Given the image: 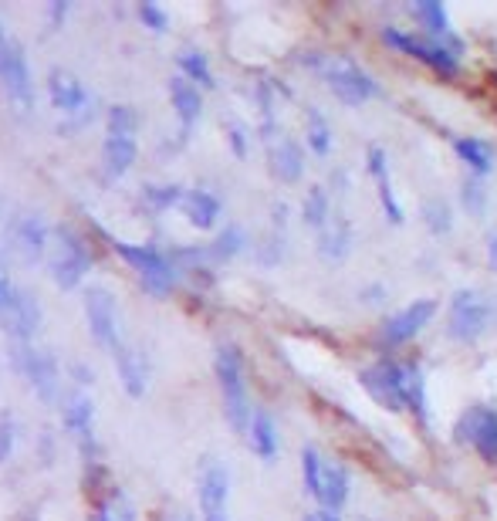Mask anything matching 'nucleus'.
Segmentation results:
<instances>
[{"label":"nucleus","mask_w":497,"mask_h":521,"mask_svg":"<svg viewBox=\"0 0 497 521\" xmlns=\"http://www.w3.org/2000/svg\"><path fill=\"white\" fill-rule=\"evenodd\" d=\"M355 521H372L369 515H359V518H355Z\"/></svg>","instance_id":"47"},{"label":"nucleus","mask_w":497,"mask_h":521,"mask_svg":"<svg viewBox=\"0 0 497 521\" xmlns=\"http://www.w3.org/2000/svg\"><path fill=\"white\" fill-rule=\"evenodd\" d=\"M0 220H4V200H0Z\"/></svg>","instance_id":"48"},{"label":"nucleus","mask_w":497,"mask_h":521,"mask_svg":"<svg viewBox=\"0 0 497 521\" xmlns=\"http://www.w3.org/2000/svg\"><path fill=\"white\" fill-rule=\"evenodd\" d=\"M305 143L315 156L332 153V126H328V119L315 109V105L305 109Z\"/></svg>","instance_id":"30"},{"label":"nucleus","mask_w":497,"mask_h":521,"mask_svg":"<svg viewBox=\"0 0 497 521\" xmlns=\"http://www.w3.org/2000/svg\"><path fill=\"white\" fill-rule=\"evenodd\" d=\"M0 92L14 105V112L31 116L34 112V78L28 55H24L21 41L11 38V31L0 21Z\"/></svg>","instance_id":"4"},{"label":"nucleus","mask_w":497,"mask_h":521,"mask_svg":"<svg viewBox=\"0 0 497 521\" xmlns=\"http://www.w3.org/2000/svg\"><path fill=\"white\" fill-rule=\"evenodd\" d=\"M213 373H217L220 393H224V417L230 423L234 434H244L251 430L254 410H251V393H247V379H244V359L237 346H220L217 359H213Z\"/></svg>","instance_id":"2"},{"label":"nucleus","mask_w":497,"mask_h":521,"mask_svg":"<svg viewBox=\"0 0 497 521\" xmlns=\"http://www.w3.org/2000/svg\"><path fill=\"white\" fill-rule=\"evenodd\" d=\"M21 295H24V288H17L11 275L4 271V264H0V325L7 322V315L14 312L17 302H21Z\"/></svg>","instance_id":"37"},{"label":"nucleus","mask_w":497,"mask_h":521,"mask_svg":"<svg viewBox=\"0 0 497 521\" xmlns=\"http://www.w3.org/2000/svg\"><path fill=\"white\" fill-rule=\"evenodd\" d=\"M454 153H457V160L467 166L470 176H487L494 170V149H491V143H484V139H477V136H457Z\"/></svg>","instance_id":"25"},{"label":"nucleus","mask_w":497,"mask_h":521,"mask_svg":"<svg viewBox=\"0 0 497 521\" xmlns=\"http://www.w3.org/2000/svg\"><path fill=\"white\" fill-rule=\"evenodd\" d=\"M410 14L426 28V38L464 51V44H460V38L454 34V24H450V11L440 4V0H416V4H410Z\"/></svg>","instance_id":"19"},{"label":"nucleus","mask_w":497,"mask_h":521,"mask_svg":"<svg viewBox=\"0 0 497 521\" xmlns=\"http://www.w3.org/2000/svg\"><path fill=\"white\" fill-rule=\"evenodd\" d=\"M115 366H119V379H122V390L129 396H142L149 386V359L146 352L126 346L115 356Z\"/></svg>","instance_id":"24"},{"label":"nucleus","mask_w":497,"mask_h":521,"mask_svg":"<svg viewBox=\"0 0 497 521\" xmlns=\"http://www.w3.org/2000/svg\"><path fill=\"white\" fill-rule=\"evenodd\" d=\"M349 491H352L349 467L339 464V461H328L325 464V478H322V494H318V508L342 511L345 501H349Z\"/></svg>","instance_id":"23"},{"label":"nucleus","mask_w":497,"mask_h":521,"mask_svg":"<svg viewBox=\"0 0 497 521\" xmlns=\"http://www.w3.org/2000/svg\"><path fill=\"white\" fill-rule=\"evenodd\" d=\"M301 65L312 68V72L328 85V92L345 105H362V102L376 99V95H383V88H379L376 78H372L359 61H352L345 55L308 51V55L301 58Z\"/></svg>","instance_id":"1"},{"label":"nucleus","mask_w":497,"mask_h":521,"mask_svg":"<svg viewBox=\"0 0 497 521\" xmlns=\"http://www.w3.org/2000/svg\"><path fill=\"white\" fill-rule=\"evenodd\" d=\"M487 264L497 271V231H487Z\"/></svg>","instance_id":"44"},{"label":"nucleus","mask_w":497,"mask_h":521,"mask_svg":"<svg viewBox=\"0 0 497 521\" xmlns=\"http://www.w3.org/2000/svg\"><path fill=\"white\" fill-rule=\"evenodd\" d=\"M247 440H251V450L261 457L264 464H271L274 457H278V427H274V417L268 410H254Z\"/></svg>","instance_id":"27"},{"label":"nucleus","mask_w":497,"mask_h":521,"mask_svg":"<svg viewBox=\"0 0 497 521\" xmlns=\"http://www.w3.org/2000/svg\"><path fill=\"white\" fill-rule=\"evenodd\" d=\"M85 319H88V332H92V339L99 342L102 349H109L112 356H119V352L129 346L126 325H122V312L105 288L85 291Z\"/></svg>","instance_id":"9"},{"label":"nucleus","mask_w":497,"mask_h":521,"mask_svg":"<svg viewBox=\"0 0 497 521\" xmlns=\"http://www.w3.org/2000/svg\"><path fill=\"white\" fill-rule=\"evenodd\" d=\"M139 119L129 105H112L109 116H105V143H102V160H105V173L112 180H119L122 173L132 170L139 153Z\"/></svg>","instance_id":"5"},{"label":"nucleus","mask_w":497,"mask_h":521,"mask_svg":"<svg viewBox=\"0 0 497 521\" xmlns=\"http://www.w3.org/2000/svg\"><path fill=\"white\" fill-rule=\"evenodd\" d=\"M183 187H146V203L153 210H170L183 203Z\"/></svg>","instance_id":"38"},{"label":"nucleus","mask_w":497,"mask_h":521,"mask_svg":"<svg viewBox=\"0 0 497 521\" xmlns=\"http://www.w3.org/2000/svg\"><path fill=\"white\" fill-rule=\"evenodd\" d=\"M17 450V420L11 413H0V464H7Z\"/></svg>","instance_id":"39"},{"label":"nucleus","mask_w":497,"mask_h":521,"mask_svg":"<svg viewBox=\"0 0 497 521\" xmlns=\"http://www.w3.org/2000/svg\"><path fill=\"white\" fill-rule=\"evenodd\" d=\"M11 366L14 373L31 386L41 403H55L61 393V366L48 349L34 342H11Z\"/></svg>","instance_id":"7"},{"label":"nucleus","mask_w":497,"mask_h":521,"mask_svg":"<svg viewBox=\"0 0 497 521\" xmlns=\"http://www.w3.org/2000/svg\"><path fill=\"white\" fill-rule=\"evenodd\" d=\"M383 41L389 44V48H396V51H403V55L423 61L426 68H433V72H440V75H457L460 72V51L450 48V44H443V41L420 38V34H406L399 28H383Z\"/></svg>","instance_id":"11"},{"label":"nucleus","mask_w":497,"mask_h":521,"mask_svg":"<svg viewBox=\"0 0 497 521\" xmlns=\"http://www.w3.org/2000/svg\"><path fill=\"white\" fill-rule=\"evenodd\" d=\"M355 247V231H352V220L345 217H332L328 220L325 231H318V258L339 264L352 254Z\"/></svg>","instance_id":"21"},{"label":"nucleus","mask_w":497,"mask_h":521,"mask_svg":"<svg viewBox=\"0 0 497 521\" xmlns=\"http://www.w3.org/2000/svg\"><path fill=\"white\" fill-rule=\"evenodd\" d=\"M227 143L230 149H234V156H247V129H244V122H237V119H227Z\"/></svg>","instance_id":"41"},{"label":"nucleus","mask_w":497,"mask_h":521,"mask_svg":"<svg viewBox=\"0 0 497 521\" xmlns=\"http://www.w3.org/2000/svg\"><path fill=\"white\" fill-rule=\"evenodd\" d=\"M48 95H51V105L58 109L61 129L65 132L85 129L88 122L99 116V102H95V95L88 92L82 78H78L75 72H68V68H51L48 72Z\"/></svg>","instance_id":"3"},{"label":"nucleus","mask_w":497,"mask_h":521,"mask_svg":"<svg viewBox=\"0 0 497 521\" xmlns=\"http://www.w3.org/2000/svg\"><path fill=\"white\" fill-rule=\"evenodd\" d=\"M65 14H68V4H51L48 11H44V17H48L51 24H58V21H61V17H65Z\"/></svg>","instance_id":"45"},{"label":"nucleus","mask_w":497,"mask_h":521,"mask_svg":"<svg viewBox=\"0 0 497 521\" xmlns=\"http://www.w3.org/2000/svg\"><path fill=\"white\" fill-rule=\"evenodd\" d=\"M176 65H180V75L186 82H193L197 88H213V72H210V61L203 51L183 48L180 55H176Z\"/></svg>","instance_id":"31"},{"label":"nucleus","mask_w":497,"mask_h":521,"mask_svg":"<svg viewBox=\"0 0 497 521\" xmlns=\"http://www.w3.org/2000/svg\"><path fill=\"white\" fill-rule=\"evenodd\" d=\"M406 410L420 423H430V400H426V376L416 362H406Z\"/></svg>","instance_id":"28"},{"label":"nucleus","mask_w":497,"mask_h":521,"mask_svg":"<svg viewBox=\"0 0 497 521\" xmlns=\"http://www.w3.org/2000/svg\"><path fill=\"white\" fill-rule=\"evenodd\" d=\"M48 275L61 291H75L85 281L88 268H92V254H88L85 241L78 237L71 227H55L51 234V247H48Z\"/></svg>","instance_id":"6"},{"label":"nucleus","mask_w":497,"mask_h":521,"mask_svg":"<svg viewBox=\"0 0 497 521\" xmlns=\"http://www.w3.org/2000/svg\"><path fill=\"white\" fill-rule=\"evenodd\" d=\"M61 417H65V430L71 434L82 454H95V403L92 396L75 390L65 396V406H61Z\"/></svg>","instance_id":"17"},{"label":"nucleus","mask_w":497,"mask_h":521,"mask_svg":"<svg viewBox=\"0 0 497 521\" xmlns=\"http://www.w3.org/2000/svg\"><path fill=\"white\" fill-rule=\"evenodd\" d=\"M180 210L197 231H213L220 220V210H224V203H220L217 193H210V190H186Z\"/></svg>","instance_id":"22"},{"label":"nucleus","mask_w":497,"mask_h":521,"mask_svg":"<svg viewBox=\"0 0 497 521\" xmlns=\"http://www.w3.org/2000/svg\"><path fill=\"white\" fill-rule=\"evenodd\" d=\"M359 383L389 413L406 410V366H399L393 359H379L372 366L359 369Z\"/></svg>","instance_id":"13"},{"label":"nucleus","mask_w":497,"mask_h":521,"mask_svg":"<svg viewBox=\"0 0 497 521\" xmlns=\"http://www.w3.org/2000/svg\"><path fill=\"white\" fill-rule=\"evenodd\" d=\"M460 203H464V210L470 217H484L487 190H484L481 176H464V183H460Z\"/></svg>","instance_id":"35"},{"label":"nucleus","mask_w":497,"mask_h":521,"mask_svg":"<svg viewBox=\"0 0 497 521\" xmlns=\"http://www.w3.org/2000/svg\"><path fill=\"white\" fill-rule=\"evenodd\" d=\"M268 160H271L274 180H281V183H298L301 173H305V149H301L298 139H291V136L274 139L268 146Z\"/></svg>","instance_id":"20"},{"label":"nucleus","mask_w":497,"mask_h":521,"mask_svg":"<svg viewBox=\"0 0 497 521\" xmlns=\"http://www.w3.org/2000/svg\"><path fill=\"white\" fill-rule=\"evenodd\" d=\"M170 99H173V109H176V119H180L183 129H190L193 122L200 119L203 112V95L200 88L193 82H186L183 75H176L170 82Z\"/></svg>","instance_id":"26"},{"label":"nucleus","mask_w":497,"mask_h":521,"mask_svg":"<svg viewBox=\"0 0 497 521\" xmlns=\"http://www.w3.org/2000/svg\"><path fill=\"white\" fill-rule=\"evenodd\" d=\"M170 521H193V518L186 515V511H176V515H170Z\"/></svg>","instance_id":"46"},{"label":"nucleus","mask_w":497,"mask_h":521,"mask_svg":"<svg viewBox=\"0 0 497 521\" xmlns=\"http://www.w3.org/2000/svg\"><path fill=\"white\" fill-rule=\"evenodd\" d=\"M244 244H247L244 227L230 224V227H224V231L217 234V241L210 244V258L213 261H230V258H237V254L244 251Z\"/></svg>","instance_id":"34"},{"label":"nucleus","mask_w":497,"mask_h":521,"mask_svg":"<svg viewBox=\"0 0 497 521\" xmlns=\"http://www.w3.org/2000/svg\"><path fill=\"white\" fill-rule=\"evenodd\" d=\"M51 234H55V227L44 224L38 210H17L14 217H7V244H11L17 258L28 264H38L48 258Z\"/></svg>","instance_id":"12"},{"label":"nucleus","mask_w":497,"mask_h":521,"mask_svg":"<svg viewBox=\"0 0 497 521\" xmlns=\"http://www.w3.org/2000/svg\"><path fill=\"white\" fill-rule=\"evenodd\" d=\"M366 170L369 176L376 180V190H379V203H383V214L389 217V224H403L406 214H403V203H399L396 190H393V176H389V156L383 146H369L366 149Z\"/></svg>","instance_id":"18"},{"label":"nucleus","mask_w":497,"mask_h":521,"mask_svg":"<svg viewBox=\"0 0 497 521\" xmlns=\"http://www.w3.org/2000/svg\"><path fill=\"white\" fill-rule=\"evenodd\" d=\"M200 515L203 521H230V471L227 464L207 461L200 467Z\"/></svg>","instance_id":"15"},{"label":"nucleus","mask_w":497,"mask_h":521,"mask_svg":"<svg viewBox=\"0 0 497 521\" xmlns=\"http://www.w3.org/2000/svg\"><path fill=\"white\" fill-rule=\"evenodd\" d=\"M359 298H362V305H372V308L383 305L386 302V285H379V281L376 285H366L359 291Z\"/></svg>","instance_id":"42"},{"label":"nucleus","mask_w":497,"mask_h":521,"mask_svg":"<svg viewBox=\"0 0 497 521\" xmlns=\"http://www.w3.org/2000/svg\"><path fill=\"white\" fill-rule=\"evenodd\" d=\"M139 17H142V24H146L149 31H159V34H163L166 28H170V17H166L163 7H156V4H142V7H139Z\"/></svg>","instance_id":"40"},{"label":"nucleus","mask_w":497,"mask_h":521,"mask_svg":"<svg viewBox=\"0 0 497 521\" xmlns=\"http://www.w3.org/2000/svg\"><path fill=\"white\" fill-rule=\"evenodd\" d=\"M332 200H328V190L325 187H312L305 193V200H301V220H305V227H312V231H325L328 220H332Z\"/></svg>","instance_id":"29"},{"label":"nucleus","mask_w":497,"mask_h":521,"mask_svg":"<svg viewBox=\"0 0 497 521\" xmlns=\"http://www.w3.org/2000/svg\"><path fill=\"white\" fill-rule=\"evenodd\" d=\"M95 521H136V508H132L126 494L112 491L99 505V511H95Z\"/></svg>","instance_id":"36"},{"label":"nucleus","mask_w":497,"mask_h":521,"mask_svg":"<svg viewBox=\"0 0 497 521\" xmlns=\"http://www.w3.org/2000/svg\"><path fill=\"white\" fill-rule=\"evenodd\" d=\"M457 444H470L487 464H497V410L494 406H467L454 423Z\"/></svg>","instance_id":"14"},{"label":"nucleus","mask_w":497,"mask_h":521,"mask_svg":"<svg viewBox=\"0 0 497 521\" xmlns=\"http://www.w3.org/2000/svg\"><path fill=\"white\" fill-rule=\"evenodd\" d=\"M420 217H423L426 231H430L433 237L450 234V227H454V210H450V203L443 197H426L423 207H420Z\"/></svg>","instance_id":"32"},{"label":"nucleus","mask_w":497,"mask_h":521,"mask_svg":"<svg viewBox=\"0 0 497 521\" xmlns=\"http://www.w3.org/2000/svg\"><path fill=\"white\" fill-rule=\"evenodd\" d=\"M305 521H342L339 511H328V508H315V511H308Z\"/></svg>","instance_id":"43"},{"label":"nucleus","mask_w":497,"mask_h":521,"mask_svg":"<svg viewBox=\"0 0 497 521\" xmlns=\"http://www.w3.org/2000/svg\"><path fill=\"white\" fill-rule=\"evenodd\" d=\"M325 457L322 450H318L315 444H308L305 450H301V481H305V491L312 494V498L318 501V494H322V478H325Z\"/></svg>","instance_id":"33"},{"label":"nucleus","mask_w":497,"mask_h":521,"mask_svg":"<svg viewBox=\"0 0 497 521\" xmlns=\"http://www.w3.org/2000/svg\"><path fill=\"white\" fill-rule=\"evenodd\" d=\"M491 329V302L481 288H457L447 308V335L454 342H470L484 339Z\"/></svg>","instance_id":"8"},{"label":"nucleus","mask_w":497,"mask_h":521,"mask_svg":"<svg viewBox=\"0 0 497 521\" xmlns=\"http://www.w3.org/2000/svg\"><path fill=\"white\" fill-rule=\"evenodd\" d=\"M433 315H437V302H433V298H416V302L389 315L383 329H379V339H383L386 346H403V342L416 339V335L433 322Z\"/></svg>","instance_id":"16"},{"label":"nucleus","mask_w":497,"mask_h":521,"mask_svg":"<svg viewBox=\"0 0 497 521\" xmlns=\"http://www.w3.org/2000/svg\"><path fill=\"white\" fill-rule=\"evenodd\" d=\"M115 251H119L122 261L132 264V271L139 275L142 288H146L149 295L163 298L176 288V264L173 258H166L163 251L142 247V244H115Z\"/></svg>","instance_id":"10"}]
</instances>
